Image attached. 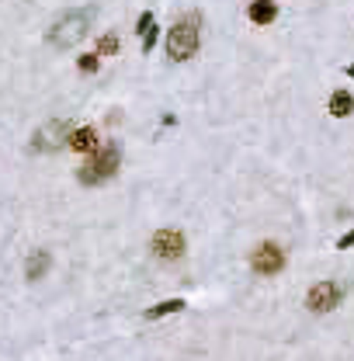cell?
Returning <instances> with one entry per match:
<instances>
[{
    "label": "cell",
    "mask_w": 354,
    "mask_h": 361,
    "mask_svg": "<svg viewBox=\"0 0 354 361\" xmlns=\"http://www.w3.org/2000/svg\"><path fill=\"white\" fill-rule=\"evenodd\" d=\"M202 45V17L198 14H184L170 31H167V56L170 63H188Z\"/></svg>",
    "instance_id": "6da1fadb"
},
{
    "label": "cell",
    "mask_w": 354,
    "mask_h": 361,
    "mask_svg": "<svg viewBox=\"0 0 354 361\" xmlns=\"http://www.w3.org/2000/svg\"><path fill=\"white\" fill-rule=\"evenodd\" d=\"M90 21H94V7H80V10H66L63 17H56V24L49 28V42L56 49H70L77 45L87 31H90Z\"/></svg>",
    "instance_id": "7a4b0ae2"
},
{
    "label": "cell",
    "mask_w": 354,
    "mask_h": 361,
    "mask_svg": "<svg viewBox=\"0 0 354 361\" xmlns=\"http://www.w3.org/2000/svg\"><path fill=\"white\" fill-rule=\"evenodd\" d=\"M118 163H122V153H118V146H104V150H94V153H87V163L80 167V181L83 184H101V181H108L115 170H118Z\"/></svg>",
    "instance_id": "3957f363"
},
{
    "label": "cell",
    "mask_w": 354,
    "mask_h": 361,
    "mask_svg": "<svg viewBox=\"0 0 354 361\" xmlns=\"http://www.w3.org/2000/svg\"><path fill=\"white\" fill-rule=\"evenodd\" d=\"M341 299H344V292H341L337 282H320V285L309 289L306 310H309V313H334V310L341 306Z\"/></svg>",
    "instance_id": "277c9868"
},
{
    "label": "cell",
    "mask_w": 354,
    "mask_h": 361,
    "mask_svg": "<svg viewBox=\"0 0 354 361\" xmlns=\"http://www.w3.org/2000/svg\"><path fill=\"white\" fill-rule=\"evenodd\" d=\"M250 268L257 275H278L285 268V250L275 243V240H264L254 254H250Z\"/></svg>",
    "instance_id": "5b68a950"
},
{
    "label": "cell",
    "mask_w": 354,
    "mask_h": 361,
    "mask_svg": "<svg viewBox=\"0 0 354 361\" xmlns=\"http://www.w3.org/2000/svg\"><path fill=\"white\" fill-rule=\"evenodd\" d=\"M70 122H49V125H42L38 132H35V139H31V150L35 153H52V150H63L66 146V136H70Z\"/></svg>",
    "instance_id": "8992f818"
},
{
    "label": "cell",
    "mask_w": 354,
    "mask_h": 361,
    "mask_svg": "<svg viewBox=\"0 0 354 361\" xmlns=\"http://www.w3.org/2000/svg\"><path fill=\"white\" fill-rule=\"evenodd\" d=\"M150 247H153V254L160 257V261H177V257H184V233L181 230H160V233H153V240H150Z\"/></svg>",
    "instance_id": "52a82bcc"
},
{
    "label": "cell",
    "mask_w": 354,
    "mask_h": 361,
    "mask_svg": "<svg viewBox=\"0 0 354 361\" xmlns=\"http://www.w3.org/2000/svg\"><path fill=\"white\" fill-rule=\"evenodd\" d=\"M66 146L77 150V153H94V150H97V132H94L90 125H83V129H70Z\"/></svg>",
    "instance_id": "ba28073f"
},
{
    "label": "cell",
    "mask_w": 354,
    "mask_h": 361,
    "mask_svg": "<svg viewBox=\"0 0 354 361\" xmlns=\"http://www.w3.org/2000/svg\"><path fill=\"white\" fill-rule=\"evenodd\" d=\"M247 14H250L254 24H271V21L278 17V3H275V0H254V3L247 7Z\"/></svg>",
    "instance_id": "9c48e42d"
},
{
    "label": "cell",
    "mask_w": 354,
    "mask_h": 361,
    "mask_svg": "<svg viewBox=\"0 0 354 361\" xmlns=\"http://www.w3.org/2000/svg\"><path fill=\"white\" fill-rule=\"evenodd\" d=\"M327 108H330L334 118H348V115H354V94L351 90H334Z\"/></svg>",
    "instance_id": "30bf717a"
},
{
    "label": "cell",
    "mask_w": 354,
    "mask_h": 361,
    "mask_svg": "<svg viewBox=\"0 0 354 361\" xmlns=\"http://www.w3.org/2000/svg\"><path fill=\"white\" fill-rule=\"evenodd\" d=\"M49 264H52L49 250H35V254L28 257V271H24V278H28V282H38V278L49 271Z\"/></svg>",
    "instance_id": "8fae6325"
},
{
    "label": "cell",
    "mask_w": 354,
    "mask_h": 361,
    "mask_svg": "<svg viewBox=\"0 0 354 361\" xmlns=\"http://www.w3.org/2000/svg\"><path fill=\"white\" fill-rule=\"evenodd\" d=\"M188 303L184 299H167V303H156L153 310H146V320H160V316H170V313H181Z\"/></svg>",
    "instance_id": "7c38bea8"
},
{
    "label": "cell",
    "mask_w": 354,
    "mask_h": 361,
    "mask_svg": "<svg viewBox=\"0 0 354 361\" xmlns=\"http://www.w3.org/2000/svg\"><path fill=\"white\" fill-rule=\"evenodd\" d=\"M118 52V35H101L97 38V56H115Z\"/></svg>",
    "instance_id": "4fadbf2b"
},
{
    "label": "cell",
    "mask_w": 354,
    "mask_h": 361,
    "mask_svg": "<svg viewBox=\"0 0 354 361\" xmlns=\"http://www.w3.org/2000/svg\"><path fill=\"white\" fill-rule=\"evenodd\" d=\"M156 38H160V28H156V21H153V24H150V28L143 31V49L150 52V49L156 45Z\"/></svg>",
    "instance_id": "5bb4252c"
},
{
    "label": "cell",
    "mask_w": 354,
    "mask_h": 361,
    "mask_svg": "<svg viewBox=\"0 0 354 361\" xmlns=\"http://www.w3.org/2000/svg\"><path fill=\"white\" fill-rule=\"evenodd\" d=\"M77 66H80L83 73H97V52H87V56H80V59H77Z\"/></svg>",
    "instance_id": "9a60e30c"
},
{
    "label": "cell",
    "mask_w": 354,
    "mask_h": 361,
    "mask_svg": "<svg viewBox=\"0 0 354 361\" xmlns=\"http://www.w3.org/2000/svg\"><path fill=\"white\" fill-rule=\"evenodd\" d=\"M150 24H153V14H150V10H146V14H139V24H136V31H139V35H143V31H146V28H150Z\"/></svg>",
    "instance_id": "2e32d148"
},
{
    "label": "cell",
    "mask_w": 354,
    "mask_h": 361,
    "mask_svg": "<svg viewBox=\"0 0 354 361\" xmlns=\"http://www.w3.org/2000/svg\"><path fill=\"white\" fill-rule=\"evenodd\" d=\"M351 247H354V230L351 233H344V236L337 240V250H351Z\"/></svg>",
    "instance_id": "e0dca14e"
},
{
    "label": "cell",
    "mask_w": 354,
    "mask_h": 361,
    "mask_svg": "<svg viewBox=\"0 0 354 361\" xmlns=\"http://www.w3.org/2000/svg\"><path fill=\"white\" fill-rule=\"evenodd\" d=\"M344 73H348V77H351V80H354V63H351V66H348V70H344Z\"/></svg>",
    "instance_id": "ac0fdd59"
}]
</instances>
